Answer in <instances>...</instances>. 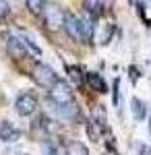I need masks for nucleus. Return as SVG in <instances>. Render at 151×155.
<instances>
[{"label":"nucleus","instance_id":"dca6fc26","mask_svg":"<svg viewBox=\"0 0 151 155\" xmlns=\"http://www.w3.org/2000/svg\"><path fill=\"white\" fill-rule=\"evenodd\" d=\"M87 130H89V137H91L93 141H97L99 139V134H97V122L95 120H87Z\"/></svg>","mask_w":151,"mask_h":155},{"label":"nucleus","instance_id":"f03ea898","mask_svg":"<svg viewBox=\"0 0 151 155\" xmlns=\"http://www.w3.org/2000/svg\"><path fill=\"white\" fill-rule=\"evenodd\" d=\"M37 110V97L33 93H21L15 99V112L19 116H31Z\"/></svg>","mask_w":151,"mask_h":155},{"label":"nucleus","instance_id":"423d86ee","mask_svg":"<svg viewBox=\"0 0 151 155\" xmlns=\"http://www.w3.org/2000/svg\"><path fill=\"white\" fill-rule=\"evenodd\" d=\"M19 137H21V130L15 124H11L8 120H2L0 122V141L2 143H15Z\"/></svg>","mask_w":151,"mask_h":155},{"label":"nucleus","instance_id":"f8f14e48","mask_svg":"<svg viewBox=\"0 0 151 155\" xmlns=\"http://www.w3.org/2000/svg\"><path fill=\"white\" fill-rule=\"evenodd\" d=\"M83 8L85 12L89 15V19H97V17H102V12H104V2H97V0H87V2H83Z\"/></svg>","mask_w":151,"mask_h":155},{"label":"nucleus","instance_id":"f257e3e1","mask_svg":"<svg viewBox=\"0 0 151 155\" xmlns=\"http://www.w3.org/2000/svg\"><path fill=\"white\" fill-rule=\"evenodd\" d=\"M31 77H33L35 83L39 85L42 89H46V91H52L60 83V77L56 74V71L52 66L44 64V62H35L33 71H31Z\"/></svg>","mask_w":151,"mask_h":155},{"label":"nucleus","instance_id":"a211bd4d","mask_svg":"<svg viewBox=\"0 0 151 155\" xmlns=\"http://www.w3.org/2000/svg\"><path fill=\"white\" fill-rule=\"evenodd\" d=\"M44 155H60V153H58V147H56V143H52V141L44 143Z\"/></svg>","mask_w":151,"mask_h":155},{"label":"nucleus","instance_id":"f3484780","mask_svg":"<svg viewBox=\"0 0 151 155\" xmlns=\"http://www.w3.org/2000/svg\"><path fill=\"white\" fill-rule=\"evenodd\" d=\"M128 77H130V83L137 85L139 79H141V71L137 68V66H128Z\"/></svg>","mask_w":151,"mask_h":155},{"label":"nucleus","instance_id":"0eeeda50","mask_svg":"<svg viewBox=\"0 0 151 155\" xmlns=\"http://www.w3.org/2000/svg\"><path fill=\"white\" fill-rule=\"evenodd\" d=\"M64 29L75 41H81V35H79V17L72 15V12H64Z\"/></svg>","mask_w":151,"mask_h":155},{"label":"nucleus","instance_id":"2eb2a0df","mask_svg":"<svg viewBox=\"0 0 151 155\" xmlns=\"http://www.w3.org/2000/svg\"><path fill=\"white\" fill-rule=\"evenodd\" d=\"M66 74H69V79L72 81V83H77V85L83 83V71L79 68V66H75V64L66 66Z\"/></svg>","mask_w":151,"mask_h":155},{"label":"nucleus","instance_id":"1a4fd4ad","mask_svg":"<svg viewBox=\"0 0 151 155\" xmlns=\"http://www.w3.org/2000/svg\"><path fill=\"white\" fill-rule=\"evenodd\" d=\"M79 35H81V41H91L93 39V21L89 17L79 19Z\"/></svg>","mask_w":151,"mask_h":155},{"label":"nucleus","instance_id":"6ab92c4d","mask_svg":"<svg viewBox=\"0 0 151 155\" xmlns=\"http://www.w3.org/2000/svg\"><path fill=\"white\" fill-rule=\"evenodd\" d=\"M8 12H11V4L6 0H0V19H6Z\"/></svg>","mask_w":151,"mask_h":155},{"label":"nucleus","instance_id":"7ed1b4c3","mask_svg":"<svg viewBox=\"0 0 151 155\" xmlns=\"http://www.w3.org/2000/svg\"><path fill=\"white\" fill-rule=\"evenodd\" d=\"M50 99H52V104L54 106H69L75 101V97H72V91H70V87L64 81H60L52 91H50Z\"/></svg>","mask_w":151,"mask_h":155},{"label":"nucleus","instance_id":"39448f33","mask_svg":"<svg viewBox=\"0 0 151 155\" xmlns=\"http://www.w3.org/2000/svg\"><path fill=\"white\" fill-rule=\"evenodd\" d=\"M42 17H44V21H46V27L52 29V31L60 29V25L64 23V12L60 11L58 6H48L46 4V11H44Z\"/></svg>","mask_w":151,"mask_h":155},{"label":"nucleus","instance_id":"ddd939ff","mask_svg":"<svg viewBox=\"0 0 151 155\" xmlns=\"http://www.w3.org/2000/svg\"><path fill=\"white\" fill-rule=\"evenodd\" d=\"M64 155H89V149L81 141H69L64 147Z\"/></svg>","mask_w":151,"mask_h":155},{"label":"nucleus","instance_id":"20e7f679","mask_svg":"<svg viewBox=\"0 0 151 155\" xmlns=\"http://www.w3.org/2000/svg\"><path fill=\"white\" fill-rule=\"evenodd\" d=\"M6 52H8V56L12 60H21L27 56V46H25L23 37L21 35H11V33H6Z\"/></svg>","mask_w":151,"mask_h":155},{"label":"nucleus","instance_id":"9d476101","mask_svg":"<svg viewBox=\"0 0 151 155\" xmlns=\"http://www.w3.org/2000/svg\"><path fill=\"white\" fill-rule=\"evenodd\" d=\"M130 112H133V118L141 122V120H145L147 116V106H145V101L139 99V97H133L130 99Z\"/></svg>","mask_w":151,"mask_h":155},{"label":"nucleus","instance_id":"9b49d317","mask_svg":"<svg viewBox=\"0 0 151 155\" xmlns=\"http://www.w3.org/2000/svg\"><path fill=\"white\" fill-rule=\"evenodd\" d=\"M114 33H116V27L112 23L102 25V29H99V33H97V44H99V46H108V44L112 41Z\"/></svg>","mask_w":151,"mask_h":155},{"label":"nucleus","instance_id":"4468645a","mask_svg":"<svg viewBox=\"0 0 151 155\" xmlns=\"http://www.w3.org/2000/svg\"><path fill=\"white\" fill-rule=\"evenodd\" d=\"M25 6H27L29 12L35 15V17H42L44 11H46V2H42V0H27V2H25Z\"/></svg>","mask_w":151,"mask_h":155},{"label":"nucleus","instance_id":"aec40b11","mask_svg":"<svg viewBox=\"0 0 151 155\" xmlns=\"http://www.w3.org/2000/svg\"><path fill=\"white\" fill-rule=\"evenodd\" d=\"M141 155H149V147H145V145H141Z\"/></svg>","mask_w":151,"mask_h":155},{"label":"nucleus","instance_id":"6e6552de","mask_svg":"<svg viewBox=\"0 0 151 155\" xmlns=\"http://www.w3.org/2000/svg\"><path fill=\"white\" fill-rule=\"evenodd\" d=\"M85 81L87 85L91 87L95 93H108V83H106V79L99 74V72H87V77H85Z\"/></svg>","mask_w":151,"mask_h":155}]
</instances>
